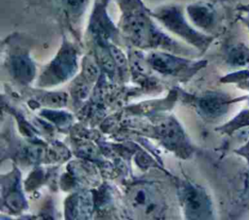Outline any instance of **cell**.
Listing matches in <instances>:
<instances>
[{"instance_id": "obj_1", "label": "cell", "mask_w": 249, "mask_h": 220, "mask_svg": "<svg viewBox=\"0 0 249 220\" xmlns=\"http://www.w3.org/2000/svg\"><path fill=\"white\" fill-rule=\"evenodd\" d=\"M122 28L131 43L137 47H162L175 50L177 46L172 39L157 29L144 12L125 15Z\"/></svg>"}, {"instance_id": "obj_2", "label": "cell", "mask_w": 249, "mask_h": 220, "mask_svg": "<svg viewBox=\"0 0 249 220\" xmlns=\"http://www.w3.org/2000/svg\"><path fill=\"white\" fill-rule=\"evenodd\" d=\"M77 67L76 51L65 42L56 56L43 72L40 83L42 86H52L64 82L75 74Z\"/></svg>"}, {"instance_id": "obj_3", "label": "cell", "mask_w": 249, "mask_h": 220, "mask_svg": "<svg viewBox=\"0 0 249 220\" xmlns=\"http://www.w3.org/2000/svg\"><path fill=\"white\" fill-rule=\"evenodd\" d=\"M153 15L161 21L166 28L186 39L193 45H196V47H202L204 45L205 38L195 31L186 22L180 7L175 5L163 6L157 9Z\"/></svg>"}, {"instance_id": "obj_4", "label": "cell", "mask_w": 249, "mask_h": 220, "mask_svg": "<svg viewBox=\"0 0 249 220\" xmlns=\"http://www.w3.org/2000/svg\"><path fill=\"white\" fill-rule=\"evenodd\" d=\"M180 200L188 218H206L208 215L209 202L199 188L190 184L183 186L180 190Z\"/></svg>"}, {"instance_id": "obj_5", "label": "cell", "mask_w": 249, "mask_h": 220, "mask_svg": "<svg viewBox=\"0 0 249 220\" xmlns=\"http://www.w3.org/2000/svg\"><path fill=\"white\" fill-rule=\"evenodd\" d=\"M147 60L156 71L171 75L182 72L189 63L186 59L164 53H151Z\"/></svg>"}, {"instance_id": "obj_6", "label": "cell", "mask_w": 249, "mask_h": 220, "mask_svg": "<svg viewBox=\"0 0 249 220\" xmlns=\"http://www.w3.org/2000/svg\"><path fill=\"white\" fill-rule=\"evenodd\" d=\"M158 133L163 143L172 150H183L185 137L180 126L172 119L162 122L158 128Z\"/></svg>"}, {"instance_id": "obj_7", "label": "cell", "mask_w": 249, "mask_h": 220, "mask_svg": "<svg viewBox=\"0 0 249 220\" xmlns=\"http://www.w3.org/2000/svg\"><path fill=\"white\" fill-rule=\"evenodd\" d=\"M9 68L13 77L21 83L30 82L36 72L33 61L24 54L13 55L9 60Z\"/></svg>"}, {"instance_id": "obj_8", "label": "cell", "mask_w": 249, "mask_h": 220, "mask_svg": "<svg viewBox=\"0 0 249 220\" xmlns=\"http://www.w3.org/2000/svg\"><path fill=\"white\" fill-rule=\"evenodd\" d=\"M131 203L135 209L141 210L146 216L155 215L160 207L155 193L147 187H138L132 192Z\"/></svg>"}, {"instance_id": "obj_9", "label": "cell", "mask_w": 249, "mask_h": 220, "mask_svg": "<svg viewBox=\"0 0 249 220\" xmlns=\"http://www.w3.org/2000/svg\"><path fill=\"white\" fill-rule=\"evenodd\" d=\"M90 29L97 37L98 40L106 41L112 38L116 33V28L114 27L112 21L107 16L104 8L100 5L97 6L92 14L90 20Z\"/></svg>"}, {"instance_id": "obj_10", "label": "cell", "mask_w": 249, "mask_h": 220, "mask_svg": "<svg viewBox=\"0 0 249 220\" xmlns=\"http://www.w3.org/2000/svg\"><path fill=\"white\" fill-rule=\"evenodd\" d=\"M192 21L199 27L206 28L211 25L213 14L209 7L204 4H193L187 9Z\"/></svg>"}, {"instance_id": "obj_11", "label": "cell", "mask_w": 249, "mask_h": 220, "mask_svg": "<svg viewBox=\"0 0 249 220\" xmlns=\"http://www.w3.org/2000/svg\"><path fill=\"white\" fill-rule=\"evenodd\" d=\"M226 107V101L220 95L209 94L199 101V108L208 116H217L221 114Z\"/></svg>"}, {"instance_id": "obj_12", "label": "cell", "mask_w": 249, "mask_h": 220, "mask_svg": "<svg viewBox=\"0 0 249 220\" xmlns=\"http://www.w3.org/2000/svg\"><path fill=\"white\" fill-rule=\"evenodd\" d=\"M91 202L87 195H77L70 201L69 210L73 218H85L90 211Z\"/></svg>"}, {"instance_id": "obj_13", "label": "cell", "mask_w": 249, "mask_h": 220, "mask_svg": "<svg viewBox=\"0 0 249 220\" xmlns=\"http://www.w3.org/2000/svg\"><path fill=\"white\" fill-rule=\"evenodd\" d=\"M89 0H64L66 11L71 17H80L87 8Z\"/></svg>"}, {"instance_id": "obj_14", "label": "cell", "mask_w": 249, "mask_h": 220, "mask_svg": "<svg viewBox=\"0 0 249 220\" xmlns=\"http://www.w3.org/2000/svg\"><path fill=\"white\" fill-rule=\"evenodd\" d=\"M118 2L125 15L144 12V6L141 0H118Z\"/></svg>"}, {"instance_id": "obj_15", "label": "cell", "mask_w": 249, "mask_h": 220, "mask_svg": "<svg viewBox=\"0 0 249 220\" xmlns=\"http://www.w3.org/2000/svg\"><path fill=\"white\" fill-rule=\"evenodd\" d=\"M84 73L89 80H95L98 76L99 70L95 62H93L91 59H86L84 64Z\"/></svg>"}, {"instance_id": "obj_16", "label": "cell", "mask_w": 249, "mask_h": 220, "mask_svg": "<svg viewBox=\"0 0 249 220\" xmlns=\"http://www.w3.org/2000/svg\"><path fill=\"white\" fill-rule=\"evenodd\" d=\"M109 50H110V53H111L117 65H119V66L125 65V57L121 50H119L117 47L112 46V45L109 46Z\"/></svg>"}, {"instance_id": "obj_17", "label": "cell", "mask_w": 249, "mask_h": 220, "mask_svg": "<svg viewBox=\"0 0 249 220\" xmlns=\"http://www.w3.org/2000/svg\"><path fill=\"white\" fill-rule=\"evenodd\" d=\"M103 1H104V3H107V1H108V0H103Z\"/></svg>"}]
</instances>
